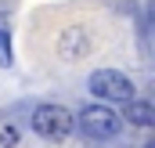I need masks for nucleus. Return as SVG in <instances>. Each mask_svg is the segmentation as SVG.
Here are the masks:
<instances>
[{"instance_id":"obj_5","label":"nucleus","mask_w":155,"mask_h":148,"mask_svg":"<svg viewBox=\"0 0 155 148\" xmlns=\"http://www.w3.org/2000/svg\"><path fill=\"white\" fill-rule=\"evenodd\" d=\"M0 65H11V36L4 25H0Z\"/></svg>"},{"instance_id":"obj_6","label":"nucleus","mask_w":155,"mask_h":148,"mask_svg":"<svg viewBox=\"0 0 155 148\" xmlns=\"http://www.w3.org/2000/svg\"><path fill=\"white\" fill-rule=\"evenodd\" d=\"M148 148H152V145H148Z\"/></svg>"},{"instance_id":"obj_2","label":"nucleus","mask_w":155,"mask_h":148,"mask_svg":"<svg viewBox=\"0 0 155 148\" xmlns=\"http://www.w3.org/2000/svg\"><path fill=\"white\" fill-rule=\"evenodd\" d=\"M33 130L40 137H47V141H61V137L72 134V116L61 105H40L33 112Z\"/></svg>"},{"instance_id":"obj_1","label":"nucleus","mask_w":155,"mask_h":148,"mask_svg":"<svg viewBox=\"0 0 155 148\" xmlns=\"http://www.w3.org/2000/svg\"><path fill=\"white\" fill-rule=\"evenodd\" d=\"M119 116L112 109H105V105H87V109L79 112V130L90 137V141H108V137H116L119 134Z\"/></svg>"},{"instance_id":"obj_4","label":"nucleus","mask_w":155,"mask_h":148,"mask_svg":"<svg viewBox=\"0 0 155 148\" xmlns=\"http://www.w3.org/2000/svg\"><path fill=\"white\" fill-rule=\"evenodd\" d=\"M126 119H130L134 126H152V123H155V109L148 105V101L130 98V101H126Z\"/></svg>"},{"instance_id":"obj_3","label":"nucleus","mask_w":155,"mask_h":148,"mask_svg":"<svg viewBox=\"0 0 155 148\" xmlns=\"http://www.w3.org/2000/svg\"><path fill=\"white\" fill-rule=\"evenodd\" d=\"M90 94L101 98V101H130L134 98V83L126 72H116V69H97L90 76Z\"/></svg>"}]
</instances>
